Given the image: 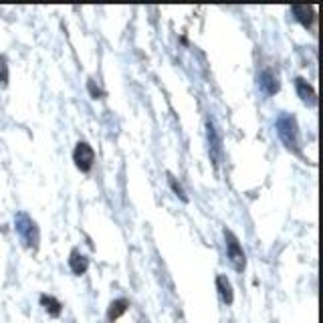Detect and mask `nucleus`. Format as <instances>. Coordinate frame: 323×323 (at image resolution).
<instances>
[{"label": "nucleus", "instance_id": "1", "mask_svg": "<svg viewBox=\"0 0 323 323\" xmlns=\"http://www.w3.org/2000/svg\"><path fill=\"white\" fill-rule=\"evenodd\" d=\"M275 127H277V133H279L281 142L285 144V148L291 150L293 154L301 156V133H299V125H297L295 115L281 113L275 121Z\"/></svg>", "mask_w": 323, "mask_h": 323}, {"label": "nucleus", "instance_id": "2", "mask_svg": "<svg viewBox=\"0 0 323 323\" xmlns=\"http://www.w3.org/2000/svg\"><path fill=\"white\" fill-rule=\"evenodd\" d=\"M14 224H16V232L20 234V238L24 240V245L29 249H37L39 247V238H41L37 222L26 212H18L16 218H14Z\"/></svg>", "mask_w": 323, "mask_h": 323}, {"label": "nucleus", "instance_id": "3", "mask_svg": "<svg viewBox=\"0 0 323 323\" xmlns=\"http://www.w3.org/2000/svg\"><path fill=\"white\" fill-rule=\"evenodd\" d=\"M224 240H226V255H228V261H230L232 269L236 273H243L247 267V255L243 251V245L238 243L236 234L230 228H224Z\"/></svg>", "mask_w": 323, "mask_h": 323}, {"label": "nucleus", "instance_id": "4", "mask_svg": "<svg viewBox=\"0 0 323 323\" xmlns=\"http://www.w3.org/2000/svg\"><path fill=\"white\" fill-rule=\"evenodd\" d=\"M73 162L81 172H91L95 164V152L87 142H79L73 150Z\"/></svg>", "mask_w": 323, "mask_h": 323}, {"label": "nucleus", "instance_id": "5", "mask_svg": "<svg viewBox=\"0 0 323 323\" xmlns=\"http://www.w3.org/2000/svg\"><path fill=\"white\" fill-rule=\"evenodd\" d=\"M295 91H297V95L301 97V101L305 103V105H315L317 103V93H315V89H313V85L307 81V79H303V77H295Z\"/></svg>", "mask_w": 323, "mask_h": 323}, {"label": "nucleus", "instance_id": "6", "mask_svg": "<svg viewBox=\"0 0 323 323\" xmlns=\"http://www.w3.org/2000/svg\"><path fill=\"white\" fill-rule=\"evenodd\" d=\"M257 81H259V89L265 95H275L279 91V77H277V73L273 69L261 71L259 77H257Z\"/></svg>", "mask_w": 323, "mask_h": 323}, {"label": "nucleus", "instance_id": "7", "mask_svg": "<svg viewBox=\"0 0 323 323\" xmlns=\"http://www.w3.org/2000/svg\"><path fill=\"white\" fill-rule=\"evenodd\" d=\"M291 14L297 22H301L305 29H313L315 22V8L313 6H303V4H293L291 6Z\"/></svg>", "mask_w": 323, "mask_h": 323}, {"label": "nucleus", "instance_id": "8", "mask_svg": "<svg viewBox=\"0 0 323 323\" xmlns=\"http://www.w3.org/2000/svg\"><path fill=\"white\" fill-rule=\"evenodd\" d=\"M216 291H218V297L224 305H232L234 291H232V285H230L226 275H216Z\"/></svg>", "mask_w": 323, "mask_h": 323}, {"label": "nucleus", "instance_id": "9", "mask_svg": "<svg viewBox=\"0 0 323 323\" xmlns=\"http://www.w3.org/2000/svg\"><path fill=\"white\" fill-rule=\"evenodd\" d=\"M69 269L73 271L75 275H85L87 269H89V259L79 249H73L71 255H69Z\"/></svg>", "mask_w": 323, "mask_h": 323}, {"label": "nucleus", "instance_id": "10", "mask_svg": "<svg viewBox=\"0 0 323 323\" xmlns=\"http://www.w3.org/2000/svg\"><path fill=\"white\" fill-rule=\"evenodd\" d=\"M127 309H129V301L125 297L113 299L107 307V323H115L123 313H127Z\"/></svg>", "mask_w": 323, "mask_h": 323}, {"label": "nucleus", "instance_id": "11", "mask_svg": "<svg viewBox=\"0 0 323 323\" xmlns=\"http://www.w3.org/2000/svg\"><path fill=\"white\" fill-rule=\"evenodd\" d=\"M206 133H208V144H210V154H212V158H218L220 156V146H222V140H220V133H218V129L214 127V123L208 119L206 121Z\"/></svg>", "mask_w": 323, "mask_h": 323}, {"label": "nucleus", "instance_id": "12", "mask_svg": "<svg viewBox=\"0 0 323 323\" xmlns=\"http://www.w3.org/2000/svg\"><path fill=\"white\" fill-rule=\"evenodd\" d=\"M41 305L45 307V311L51 317H59L61 311H63V303L57 297H53V295H41Z\"/></svg>", "mask_w": 323, "mask_h": 323}, {"label": "nucleus", "instance_id": "13", "mask_svg": "<svg viewBox=\"0 0 323 323\" xmlns=\"http://www.w3.org/2000/svg\"><path fill=\"white\" fill-rule=\"evenodd\" d=\"M168 182H170V186H172V190L180 196V200H184V202H188V196H186V192H184V188H182V184L180 182H176V178L172 176V174H168Z\"/></svg>", "mask_w": 323, "mask_h": 323}, {"label": "nucleus", "instance_id": "14", "mask_svg": "<svg viewBox=\"0 0 323 323\" xmlns=\"http://www.w3.org/2000/svg\"><path fill=\"white\" fill-rule=\"evenodd\" d=\"M6 81H8V61L4 55H0V83L6 85Z\"/></svg>", "mask_w": 323, "mask_h": 323}, {"label": "nucleus", "instance_id": "15", "mask_svg": "<svg viewBox=\"0 0 323 323\" xmlns=\"http://www.w3.org/2000/svg\"><path fill=\"white\" fill-rule=\"evenodd\" d=\"M87 89H89V93H91L95 99H99V97L103 95V91H101L99 87H95V81H93V79H89V81H87Z\"/></svg>", "mask_w": 323, "mask_h": 323}]
</instances>
